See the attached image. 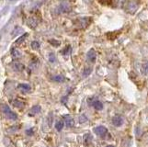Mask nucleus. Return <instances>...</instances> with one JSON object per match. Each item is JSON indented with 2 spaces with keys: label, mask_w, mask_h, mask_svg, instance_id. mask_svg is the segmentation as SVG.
Wrapping results in <instances>:
<instances>
[{
  "label": "nucleus",
  "mask_w": 148,
  "mask_h": 147,
  "mask_svg": "<svg viewBox=\"0 0 148 147\" xmlns=\"http://www.w3.org/2000/svg\"><path fill=\"white\" fill-rule=\"evenodd\" d=\"M11 56H12L14 59H18V58H20V56H21V54H20V53H19V51H18V50L13 48V49L11 50Z\"/></svg>",
  "instance_id": "4468645a"
},
{
  "label": "nucleus",
  "mask_w": 148,
  "mask_h": 147,
  "mask_svg": "<svg viewBox=\"0 0 148 147\" xmlns=\"http://www.w3.org/2000/svg\"><path fill=\"white\" fill-rule=\"evenodd\" d=\"M55 128L57 131H62V129L64 128V121H58L55 125Z\"/></svg>",
  "instance_id": "aec40b11"
},
{
  "label": "nucleus",
  "mask_w": 148,
  "mask_h": 147,
  "mask_svg": "<svg viewBox=\"0 0 148 147\" xmlns=\"http://www.w3.org/2000/svg\"><path fill=\"white\" fill-rule=\"evenodd\" d=\"M70 52H71V47L68 46V47H65L64 50H63V53H63L64 55H66V54L70 53Z\"/></svg>",
  "instance_id": "4be33fe9"
},
{
  "label": "nucleus",
  "mask_w": 148,
  "mask_h": 147,
  "mask_svg": "<svg viewBox=\"0 0 148 147\" xmlns=\"http://www.w3.org/2000/svg\"><path fill=\"white\" fill-rule=\"evenodd\" d=\"M12 104L14 105V107H16L18 109H22V108H24V106H25L23 101L19 100V99H15V100H13L12 101Z\"/></svg>",
  "instance_id": "9b49d317"
},
{
  "label": "nucleus",
  "mask_w": 148,
  "mask_h": 147,
  "mask_svg": "<svg viewBox=\"0 0 148 147\" xmlns=\"http://www.w3.org/2000/svg\"><path fill=\"white\" fill-rule=\"evenodd\" d=\"M85 121H86V116L83 115L80 117V122H85Z\"/></svg>",
  "instance_id": "b1692460"
},
{
  "label": "nucleus",
  "mask_w": 148,
  "mask_h": 147,
  "mask_svg": "<svg viewBox=\"0 0 148 147\" xmlns=\"http://www.w3.org/2000/svg\"><path fill=\"white\" fill-rule=\"evenodd\" d=\"M40 111V106H34V107L32 109V110H30V113H29V116H33L35 114L39 113Z\"/></svg>",
  "instance_id": "2eb2a0df"
},
{
  "label": "nucleus",
  "mask_w": 148,
  "mask_h": 147,
  "mask_svg": "<svg viewBox=\"0 0 148 147\" xmlns=\"http://www.w3.org/2000/svg\"><path fill=\"white\" fill-rule=\"evenodd\" d=\"M71 10H72V7L68 2H62L56 8V12H57V14H64L69 13Z\"/></svg>",
  "instance_id": "f257e3e1"
},
{
  "label": "nucleus",
  "mask_w": 148,
  "mask_h": 147,
  "mask_svg": "<svg viewBox=\"0 0 148 147\" xmlns=\"http://www.w3.org/2000/svg\"><path fill=\"white\" fill-rule=\"evenodd\" d=\"M18 88L20 91H22L23 93H28V92H29L30 90H32V88H30V85H28V84H19L18 85Z\"/></svg>",
  "instance_id": "0eeeda50"
},
{
  "label": "nucleus",
  "mask_w": 148,
  "mask_h": 147,
  "mask_svg": "<svg viewBox=\"0 0 148 147\" xmlns=\"http://www.w3.org/2000/svg\"><path fill=\"white\" fill-rule=\"evenodd\" d=\"M91 105H92L97 110H101L102 109H103V104H102L99 100H95L93 103H91Z\"/></svg>",
  "instance_id": "ddd939ff"
},
{
  "label": "nucleus",
  "mask_w": 148,
  "mask_h": 147,
  "mask_svg": "<svg viewBox=\"0 0 148 147\" xmlns=\"http://www.w3.org/2000/svg\"><path fill=\"white\" fill-rule=\"evenodd\" d=\"M107 147H114L113 145H109V146H107Z\"/></svg>",
  "instance_id": "a878e982"
},
{
  "label": "nucleus",
  "mask_w": 148,
  "mask_h": 147,
  "mask_svg": "<svg viewBox=\"0 0 148 147\" xmlns=\"http://www.w3.org/2000/svg\"><path fill=\"white\" fill-rule=\"evenodd\" d=\"M27 24H28V26L30 29H35L38 26V24H39V19H38L37 17H30L28 19Z\"/></svg>",
  "instance_id": "39448f33"
},
{
  "label": "nucleus",
  "mask_w": 148,
  "mask_h": 147,
  "mask_svg": "<svg viewBox=\"0 0 148 147\" xmlns=\"http://www.w3.org/2000/svg\"><path fill=\"white\" fill-rule=\"evenodd\" d=\"M86 57H88V60L89 61V62L91 63H94L95 61H96V58H97V54H96V52L93 50V49H91L88 51V54H86Z\"/></svg>",
  "instance_id": "423d86ee"
},
{
  "label": "nucleus",
  "mask_w": 148,
  "mask_h": 147,
  "mask_svg": "<svg viewBox=\"0 0 148 147\" xmlns=\"http://www.w3.org/2000/svg\"><path fill=\"white\" fill-rule=\"evenodd\" d=\"M49 61L51 63H55L56 62V57H55V54L53 53H49Z\"/></svg>",
  "instance_id": "412c9836"
},
{
  "label": "nucleus",
  "mask_w": 148,
  "mask_h": 147,
  "mask_svg": "<svg viewBox=\"0 0 148 147\" xmlns=\"http://www.w3.org/2000/svg\"><path fill=\"white\" fill-rule=\"evenodd\" d=\"M2 111L5 113V115H6L7 117L10 120H15L18 119V115L15 112H13V111L9 109V107L8 105H2Z\"/></svg>",
  "instance_id": "f03ea898"
},
{
  "label": "nucleus",
  "mask_w": 148,
  "mask_h": 147,
  "mask_svg": "<svg viewBox=\"0 0 148 147\" xmlns=\"http://www.w3.org/2000/svg\"><path fill=\"white\" fill-rule=\"evenodd\" d=\"M91 72H92V68L91 67H86L83 71V75L86 77H88V75H89L91 74Z\"/></svg>",
  "instance_id": "a211bd4d"
},
{
  "label": "nucleus",
  "mask_w": 148,
  "mask_h": 147,
  "mask_svg": "<svg viewBox=\"0 0 148 147\" xmlns=\"http://www.w3.org/2000/svg\"><path fill=\"white\" fill-rule=\"evenodd\" d=\"M141 71H142V73L144 74V75H147L148 74V62L144 63V64H142Z\"/></svg>",
  "instance_id": "dca6fc26"
},
{
  "label": "nucleus",
  "mask_w": 148,
  "mask_h": 147,
  "mask_svg": "<svg viewBox=\"0 0 148 147\" xmlns=\"http://www.w3.org/2000/svg\"><path fill=\"white\" fill-rule=\"evenodd\" d=\"M94 131L96 133L97 135H99L101 138H105V136L108 133V130H107L104 126H99L94 129Z\"/></svg>",
  "instance_id": "20e7f679"
},
{
  "label": "nucleus",
  "mask_w": 148,
  "mask_h": 147,
  "mask_svg": "<svg viewBox=\"0 0 148 147\" xmlns=\"http://www.w3.org/2000/svg\"><path fill=\"white\" fill-rule=\"evenodd\" d=\"M50 42L52 43V45H53V46H59V44H60V42H58V40H50Z\"/></svg>",
  "instance_id": "5701e85b"
},
{
  "label": "nucleus",
  "mask_w": 148,
  "mask_h": 147,
  "mask_svg": "<svg viewBox=\"0 0 148 147\" xmlns=\"http://www.w3.org/2000/svg\"><path fill=\"white\" fill-rule=\"evenodd\" d=\"M90 24V18H78L76 20V25H77L78 29H85Z\"/></svg>",
  "instance_id": "7ed1b4c3"
},
{
  "label": "nucleus",
  "mask_w": 148,
  "mask_h": 147,
  "mask_svg": "<svg viewBox=\"0 0 148 147\" xmlns=\"http://www.w3.org/2000/svg\"><path fill=\"white\" fill-rule=\"evenodd\" d=\"M112 123H113L116 127H119V126H121L122 123H123V120H122L121 116H115V117L112 119Z\"/></svg>",
  "instance_id": "6e6552de"
},
{
  "label": "nucleus",
  "mask_w": 148,
  "mask_h": 147,
  "mask_svg": "<svg viewBox=\"0 0 148 147\" xmlns=\"http://www.w3.org/2000/svg\"><path fill=\"white\" fill-rule=\"evenodd\" d=\"M30 46H32V48L33 50H39L40 49V43L37 42V40H33V42H32V44H30Z\"/></svg>",
  "instance_id": "6ab92c4d"
},
{
  "label": "nucleus",
  "mask_w": 148,
  "mask_h": 147,
  "mask_svg": "<svg viewBox=\"0 0 148 147\" xmlns=\"http://www.w3.org/2000/svg\"><path fill=\"white\" fill-rule=\"evenodd\" d=\"M28 36V34L27 33H24L23 35H21L20 37H18L17 40H16V42H15V44L16 45H20V44H22L24 42H25V40H26Z\"/></svg>",
  "instance_id": "f8f14e48"
},
{
  "label": "nucleus",
  "mask_w": 148,
  "mask_h": 147,
  "mask_svg": "<svg viewBox=\"0 0 148 147\" xmlns=\"http://www.w3.org/2000/svg\"><path fill=\"white\" fill-rule=\"evenodd\" d=\"M12 66H13V69H14L15 71H17V72H21L22 70H24V65H23L22 64L18 63V62H15V63H13Z\"/></svg>",
  "instance_id": "1a4fd4ad"
},
{
  "label": "nucleus",
  "mask_w": 148,
  "mask_h": 147,
  "mask_svg": "<svg viewBox=\"0 0 148 147\" xmlns=\"http://www.w3.org/2000/svg\"><path fill=\"white\" fill-rule=\"evenodd\" d=\"M52 79L53 81H55V82H63V81L64 80V77L62 75H55V77H53Z\"/></svg>",
  "instance_id": "f3484780"
},
{
  "label": "nucleus",
  "mask_w": 148,
  "mask_h": 147,
  "mask_svg": "<svg viewBox=\"0 0 148 147\" xmlns=\"http://www.w3.org/2000/svg\"><path fill=\"white\" fill-rule=\"evenodd\" d=\"M32 131H33L32 129V130H28V131H27V134H28V135H29V134L32 135Z\"/></svg>",
  "instance_id": "393cba45"
},
{
  "label": "nucleus",
  "mask_w": 148,
  "mask_h": 147,
  "mask_svg": "<svg viewBox=\"0 0 148 147\" xmlns=\"http://www.w3.org/2000/svg\"><path fill=\"white\" fill-rule=\"evenodd\" d=\"M64 121H65V123H66V125L68 126V127H73L74 126V124H75V122H74V120H73V118L71 117V116H65V117L64 118Z\"/></svg>",
  "instance_id": "9d476101"
}]
</instances>
